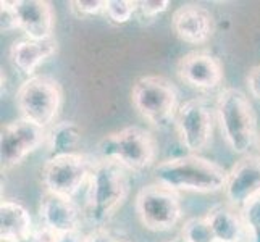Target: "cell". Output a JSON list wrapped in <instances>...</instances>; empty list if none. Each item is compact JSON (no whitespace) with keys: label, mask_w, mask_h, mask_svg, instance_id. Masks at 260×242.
<instances>
[{"label":"cell","mask_w":260,"mask_h":242,"mask_svg":"<svg viewBox=\"0 0 260 242\" xmlns=\"http://www.w3.org/2000/svg\"><path fill=\"white\" fill-rule=\"evenodd\" d=\"M129 194L126 169L110 160H95L87 181L83 217L89 225L105 228Z\"/></svg>","instance_id":"cell-1"},{"label":"cell","mask_w":260,"mask_h":242,"mask_svg":"<svg viewBox=\"0 0 260 242\" xmlns=\"http://www.w3.org/2000/svg\"><path fill=\"white\" fill-rule=\"evenodd\" d=\"M228 171L201 155L187 154L155 165V183L173 192L215 194L225 189Z\"/></svg>","instance_id":"cell-2"},{"label":"cell","mask_w":260,"mask_h":242,"mask_svg":"<svg viewBox=\"0 0 260 242\" xmlns=\"http://www.w3.org/2000/svg\"><path fill=\"white\" fill-rule=\"evenodd\" d=\"M217 120L230 150L246 157L258 137L255 112L249 97L236 87H225L217 98Z\"/></svg>","instance_id":"cell-3"},{"label":"cell","mask_w":260,"mask_h":242,"mask_svg":"<svg viewBox=\"0 0 260 242\" xmlns=\"http://www.w3.org/2000/svg\"><path fill=\"white\" fill-rule=\"evenodd\" d=\"M97 149L101 158L115 161L133 173L150 168L157 157L155 137L141 126H126L105 134L99 141Z\"/></svg>","instance_id":"cell-4"},{"label":"cell","mask_w":260,"mask_h":242,"mask_svg":"<svg viewBox=\"0 0 260 242\" xmlns=\"http://www.w3.org/2000/svg\"><path fill=\"white\" fill-rule=\"evenodd\" d=\"M63 103L60 83L47 75H34L23 81L16 91V105L21 118L44 129L53 126Z\"/></svg>","instance_id":"cell-5"},{"label":"cell","mask_w":260,"mask_h":242,"mask_svg":"<svg viewBox=\"0 0 260 242\" xmlns=\"http://www.w3.org/2000/svg\"><path fill=\"white\" fill-rule=\"evenodd\" d=\"M133 107L155 128H167L175 123L178 113V91L165 76L147 75L134 81L131 89Z\"/></svg>","instance_id":"cell-6"},{"label":"cell","mask_w":260,"mask_h":242,"mask_svg":"<svg viewBox=\"0 0 260 242\" xmlns=\"http://www.w3.org/2000/svg\"><path fill=\"white\" fill-rule=\"evenodd\" d=\"M95 160L86 154L71 152L50 157L41 169V181L47 192L73 199L87 184Z\"/></svg>","instance_id":"cell-7"},{"label":"cell","mask_w":260,"mask_h":242,"mask_svg":"<svg viewBox=\"0 0 260 242\" xmlns=\"http://www.w3.org/2000/svg\"><path fill=\"white\" fill-rule=\"evenodd\" d=\"M141 225L149 231H172L183 217V207L178 192L157 183L141 187L134 200Z\"/></svg>","instance_id":"cell-8"},{"label":"cell","mask_w":260,"mask_h":242,"mask_svg":"<svg viewBox=\"0 0 260 242\" xmlns=\"http://www.w3.org/2000/svg\"><path fill=\"white\" fill-rule=\"evenodd\" d=\"M47 142V129L23 118L7 123L0 131V161L2 171L21 165L31 154Z\"/></svg>","instance_id":"cell-9"},{"label":"cell","mask_w":260,"mask_h":242,"mask_svg":"<svg viewBox=\"0 0 260 242\" xmlns=\"http://www.w3.org/2000/svg\"><path fill=\"white\" fill-rule=\"evenodd\" d=\"M175 126L179 141L189 154L199 155L207 149L213 134V116L207 102L191 98L179 105Z\"/></svg>","instance_id":"cell-10"},{"label":"cell","mask_w":260,"mask_h":242,"mask_svg":"<svg viewBox=\"0 0 260 242\" xmlns=\"http://www.w3.org/2000/svg\"><path fill=\"white\" fill-rule=\"evenodd\" d=\"M226 203L241 210L260 195V155H246L228 171L225 183Z\"/></svg>","instance_id":"cell-11"},{"label":"cell","mask_w":260,"mask_h":242,"mask_svg":"<svg viewBox=\"0 0 260 242\" xmlns=\"http://www.w3.org/2000/svg\"><path fill=\"white\" fill-rule=\"evenodd\" d=\"M176 75L184 84L197 91H213L223 81V66L212 53L194 50L179 58Z\"/></svg>","instance_id":"cell-12"},{"label":"cell","mask_w":260,"mask_h":242,"mask_svg":"<svg viewBox=\"0 0 260 242\" xmlns=\"http://www.w3.org/2000/svg\"><path fill=\"white\" fill-rule=\"evenodd\" d=\"M172 29L179 41L191 46L205 44L215 31V20L210 10L197 4L178 7L172 16Z\"/></svg>","instance_id":"cell-13"},{"label":"cell","mask_w":260,"mask_h":242,"mask_svg":"<svg viewBox=\"0 0 260 242\" xmlns=\"http://www.w3.org/2000/svg\"><path fill=\"white\" fill-rule=\"evenodd\" d=\"M39 218L41 226L52 234H65L81 229V212L75 202L47 191L41 197Z\"/></svg>","instance_id":"cell-14"},{"label":"cell","mask_w":260,"mask_h":242,"mask_svg":"<svg viewBox=\"0 0 260 242\" xmlns=\"http://www.w3.org/2000/svg\"><path fill=\"white\" fill-rule=\"evenodd\" d=\"M13 8L18 18V28L28 39L46 41L53 38L55 12L47 0H16Z\"/></svg>","instance_id":"cell-15"},{"label":"cell","mask_w":260,"mask_h":242,"mask_svg":"<svg viewBox=\"0 0 260 242\" xmlns=\"http://www.w3.org/2000/svg\"><path fill=\"white\" fill-rule=\"evenodd\" d=\"M58 50V42L50 38L46 41L34 39H20L12 44L8 55H10L12 65L21 71L26 76H34V71L38 70L44 61L52 58Z\"/></svg>","instance_id":"cell-16"},{"label":"cell","mask_w":260,"mask_h":242,"mask_svg":"<svg viewBox=\"0 0 260 242\" xmlns=\"http://www.w3.org/2000/svg\"><path fill=\"white\" fill-rule=\"evenodd\" d=\"M34 234L32 218L21 203L2 200L0 203V240L28 242Z\"/></svg>","instance_id":"cell-17"},{"label":"cell","mask_w":260,"mask_h":242,"mask_svg":"<svg viewBox=\"0 0 260 242\" xmlns=\"http://www.w3.org/2000/svg\"><path fill=\"white\" fill-rule=\"evenodd\" d=\"M205 218L209 221L217 242H239L246 234L239 210L228 203L215 205L207 212Z\"/></svg>","instance_id":"cell-18"},{"label":"cell","mask_w":260,"mask_h":242,"mask_svg":"<svg viewBox=\"0 0 260 242\" xmlns=\"http://www.w3.org/2000/svg\"><path fill=\"white\" fill-rule=\"evenodd\" d=\"M81 141V129L75 121H61L47 129V147L53 155L71 154Z\"/></svg>","instance_id":"cell-19"},{"label":"cell","mask_w":260,"mask_h":242,"mask_svg":"<svg viewBox=\"0 0 260 242\" xmlns=\"http://www.w3.org/2000/svg\"><path fill=\"white\" fill-rule=\"evenodd\" d=\"M179 237L184 242H217L205 217L189 218L187 221H184Z\"/></svg>","instance_id":"cell-20"},{"label":"cell","mask_w":260,"mask_h":242,"mask_svg":"<svg viewBox=\"0 0 260 242\" xmlns=\"http://www.w3.org/2000/svg\"><path fill=\"white\" fill-rule=\"evenodd\" d=\"M138 13V0H105L104 15L115 24H123L133 20Z\"/></svg>","instance_id":"cell-21"},{"label":"cell","mask_w":260,"mask_h":242,"mask_svg":"<svg viewBox=\"0 0 260 242\" xmlns=\"http://www.w3.org/2000/svg\"><path fill=\"white\" fill-rule=\"evenodd\" d=\"M241 218H243L246 236L250 242H260V195L247 202L243 209L239 210Z\"/></svg>","instance_id":"cell-22"},{"label":"cell","mask_w":260,"mask_h":242,"mask_svg":"<svg viewBox=\"0 0 260 242\" xmlns=\"http://www.w3.org/2000/svg\"><path fill=\"white\" fill-rule=\"evenodd\" d=\"M32 239L36 242H87V234L81 229L65 232V234H52L47 229L41 228L39 231H34Z\"/></svg>","instance_id":"cell-23"},{"label":"cell","mask_w":260,"mask_h":242,"mask_svg":"<svg viewBox=\"0 0 260 242\" xmlns=\"http://www.w3.org/2000/svg\"><path fill=\"white\" fill-rule=\"evenodd\" d=\"M70 8L78 18L94 16L99 13H104L105 0H71Z\"/></svg>","instance_id":"cell-24"},{"label":"cell","mask_w":260,"mask_h":242,"mask_svg":"<svg viewBox=\"0 0 260 242\" xmlns=\"http://www.w3.org/2000/svg\"><path fill=\"white\" fill-rule=\"evenodd\" d=\"M170 2L168 0H141L138 2V16L141 20H149L152 21L158 15L168 10Z\"/></svg>","instance_id":"cell-25"},{"label":"cell","mask_w":260,"mask_h":242,"mask_svg":"<svg viewBox=\"0 0 260 242\" xmlns=\"http://www.w3.org/2000/svg\"><path fill=\"white\" fill-rule=\"evenodd\" d=\"M0 28H2L4 34H10L18 28V18L13 8V2L8 0H2L0 2Z\"/></svg>","instance_id":"cell-26"},{"label":"cell","mask_w":260,"mask_h":242,"mask_svg":"<svg viewBox=\"0 0 260 242\" xmlns=\"http://www.w3.org/2000/svg\"><path fill=\"white\" fill-rule=\"evenodd\" d=\"M87 242H128L107 228H95L87 234Z\"/></svg>","instance_id":"cell-27"},{"label":"cell","mask_w":260,"mask_h":242,"mask_svg":"<svg viewBox=\"0 0 260 242\" xmlns=\"http://www.w3.org/2000/svg\"><path fill=\"white\" fill-rule=\"evenodd\" d=\"M246 84L249 89V94L257 100H260V65H255L249 70L246 76Z\"/></svg>","instance_id":"cell-28"},{"label":"cell","mask_w":260,"mask_h":242,"mask_svg":"<svg viewBox=\"0 0 260 242\" xmlns=\"http://www.w3.org/2000/svg\"><path fill=\"white\" fill-rule=\"evenodd\" d=\"M164 242H184L181 237H175V239H168V240H164Z\"/></svg>","instance_id":"cell-29"},{"label":"cell","mask_w":260,"mask_h":242,"mask_svg":"<svg viewBox=\"0 0 260 242\" xmlns=\"http://www.w3.org/2000/svg\"><path fill=\"white\" fill-rule=\"evenodd\" d=\"M258 149H260V134H258Z\"/></svg>","instance_id":"cell-30"}]
</instances>
